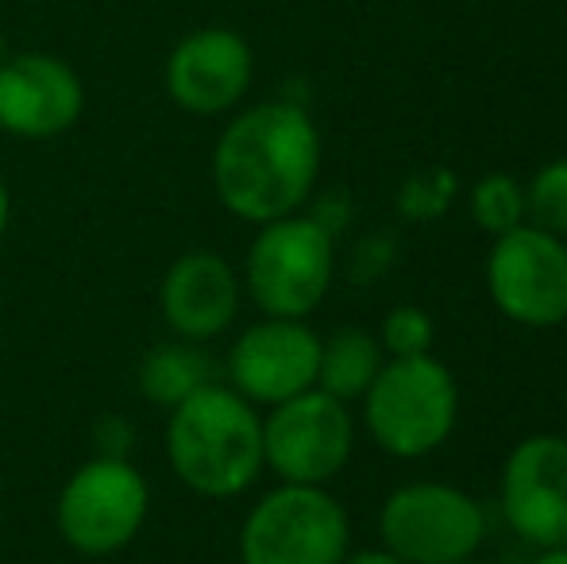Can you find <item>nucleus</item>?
<instances>
[{"label":"nucleus","mask_w":567,"mask_h":564,"mask_svg":"<svg viewBox=\"0 0 567 564\" xmlns=\"http://www.w3.org/2000/svg\"><path fill=\"white\" fill-rule=\"evenodd\" d=\"M166 460L202 499H236L262 475V414L228 383H205L166 418Z\"/></svg>","instance_id":"nucleus-2"},{"label":"nucleus","mask_w":567,"mask_h":564,"mask_svg":"<svg viewBox=\"0 0 567 564\" xmlns=\"http://www.w3.org/2000/svg\"><path fill=\"white\" fill-rule=\"evenodd\" d=\"M460 564H483V561H475V557H471V561H460Z\"/></svg>","instance_id":"nucleus-27"},{"label":"nucleus","mask_w":567,"mask_h":564,"mask_svg":"<svg viewBox=\"0 0 567 564\" xmlns=\"http://www.w3.org/2000/svg\"><path fill=\"white\" fill-rule=\"evenodd\" d=\"M321 337L306 321L262 317L251 321L228 348V387L251 407H278L301 391L317 387Z\"/></svg>","instance_id":"nucleus-10"},{"label":"nucleus","mask_w":567,"mask_h":564,"mask_svg":"<svg viewBox=\"0 0 567 564\" xmlns=\"http://www.w3.org/2000/svg\"><path fill=\"white\" fill-rule=\"evenodd\" d=\"M525 225L567 240V155L545 163L525 186Z\"/></svg>","instance_id":"nucleus-18"},{"label":"nucleus","mask_w":567,"mask_h":564,"mask_svg":"<svg viewBox=\"0 0 567 564\" xmlns=\"http://www.w3.org/2000/svg\"><path fill=\"white\" fill-rule=\"evenodd\" d=\"M321 178V132L293 101H267L220 132L213 189L236 221L267 225L309 205Z\"/></svg>","instance_id":"nucleus-1"},{"label":"nucleus","mask_w":567,"mask_h":564,"mask_svg":"<svg viewBox=\"0 0 567 564\" xmlns=\"http://www.w3.org/2000/svg\"><path fill=\"white\" fill-rule=\"evenodd\" d=\"M351 545L348 511L329 488L278 483L239 526V564H343Z\"/></svg>","instance_id":"nucleus-5"},{"label":"nucleus","mask_w":567,"mask_h":564,"mask_svg":"<svg viewBox=\"0 0 567 564\" xmlns=\"http://www.w3.org/2000/svg\"><path fill=\"white\" fill-rule=\"evenodd\" d=\"M213 360L205 356L202 345L194 340H178L158 345L143 356L140 363V391L151 407L174 410L182 399H189L194 391H202L205 383H213Z\"/></svg>","instance_id":"nucleus-16"},{"label":"nucleus","mask_w":567,"mask_h":564,"mask_svg":"<svg viewBox=\"0 0 567 564\" xmlns=\"http://www.w3.org/2000/svg\"><path fill=\"white\" fill-rule=\"evenodd\" d=\"M394 256H398V244L390 236H367L351 252V279L359 283L379 279V275H386L394 267Z\"/></svg>","instance_id":"nucleus-21"},{"label":"nucleus","mask_w":567,"mask_h":564,"mask_svg":"<svg viewBox=\"0 0 567 564\" xmlns=\"http://www.w3.org/2000/svg\"><path fill=\"white\" fill-rule=\"evenodd\" d=\"M460 422V387L433 352L386 360L363 394V425L386 457L421 460Z\"/></svg>","instance_id":"nucleus-3"},{"label":"nucleus","mask_w":567,"mask_h":564,"mask_svg":"<svg viewBox=\"0 0 567 564\" xmlns=\"http://www.w3.org/2000/svg\"><path fill=\"white\" fill-rule=\"evenodd\" d=\"M255 59L244 35L228 28L189 31L166 59V90L194 116H220L251 90Z\"/></svg>","instance_id":"nucleus-13"},{"label":"nucleus","mask_w":567,"mask_h":564,"mask_svg":"<svg viewBox=\"0 0 567 564\" xmlns=\"http://www.w3.org/2000/svg\"><path fill=\"white\" fill-rule=\"evenodd\" d=\"M471 221H475L483 233L491 236H506L517 225H525V186L514 174H483V178L471 186L467 197Z\"/></svg>","instance_id":"nucleus-17"},{"label":"nucleus","mask_w":567,"mask_h":564,"mask_svg":"<svg viewBox=\"0 0 567 564\" xmlns=\"http://www.w3.org/2000/svg\"><path fill=\"white\" fill-rule=\"evenodd\" d=\"M8 59V39H4V31H0V62Z\"/></svg>","instance_id":"nucleus-26"},{"label":"nucleus","mask_w":567,"mask_h":564,"mask_svg":"<svg viewBox=\"0 0 567 564\" xmlns=\"http://www.w3.org/2000/svg\"><path fill=\"white\" fill-rule=\"evenodd\" d=\"M455 197V174L444 166H429L402 182L398 189V217L410 225H429V221L444 217Z\"/></svg>","instance_id":"nucleus-19"},{"label":"nucleus","mask_w":567,"mask_h":564,"mask_svg":"<svg viewBox=\"0 0 567 564\" xmlns=\"http://www.w3.org/2000/svg\"><path fill=\"white\" fill-rule=\"evenodd\" d=\"M379 345L386 360H405V356H425L436 345V325L421 306H398L382 317Z\"/></svg>","instance_id":"nucleus-20"},{"label":"nucleus","mask_w":567,"mask_h":564,"mask_svg":"<svg viewBox=\"0 0 567 564\" xmlns=\"http://www.w3.org/2000/svg\"><path fill=\"white\" fill-rule=\"evenodd\" d=\"M498 506L506 526L537 550L567 545V437L533 433L502 464Z\"/></svg>","instance_id":"nucleus-11"},{"label":"nucleus","mask_w":567,"mask_h":564,"mask_svg":"<svg viewBox=\"0 0 567 564\" xmlns=\"http://www.w3.org/2000/svg\"><path fill=\"white\" fill-rule=\"evenodd\" d=\"M386 363L379 337L367 329H337L321 340V363H317V387L340 402H355L367 394L374 376Z\"/></svg>","instance_id":"nucleus-15"},{"label":"nucleus","mask_w":567,"mask_h":564,"mask_svg":"<svg viewBox=\"0 0 567 564\" xmlns=\"http://www.w3.org/2000/svg\"><path fill=\"white\" fill-rule=\"evenodd\" d=\"M343 564H405L402 557H394V553L390 550H359V553H348V557H343Z\"/></svg>","instance_id":"nucleus-23"},{"label":"nucleus","mask_w":567,"mask_h":564,"mask_svg":"<svg viewBox=\"0 0 567 564\" xmlns=\"http://www.w3.org/2000/svg\"><path fill=\"white\" fill-rule=\"evenodd\" d=\"M8 221H12V194H8V182L0 178V236L8 233Z\"/></svg>","instance_id":"nucleus-24"},{"label":"nucleus","mask_w":567,"mask_h":564,"mask_svg":"<svg viewBox=\"0 0 567 564\" xmlns=\"http://www.w3.org/2000/svg\"><path fill=\"white\" fill-rule=\"evenodd\" d=\"M85 109L82 78L54 54H8L0 62V129L16 140H54Z\"/></svg>","instance_id":"nucleus-12"},{"label":"nucleus","mask_w":567,"mask_h":564,"mask_svg":"<svg viewBox=\"0 0 567 564\" xmlns=\"http://www.w3.org/2000/svg\"><path fill=\"white\" fill-rule=\"evenodd\" d=\"M486 290L498 314L522 329H556L567 321V240L537 225L494 236L486 256Z\"/></svg>","instance_id":"nucleus-9"},{"label":"nucleus","mask_w":567,"mask_h":564,"mask_svg":"<svg viewBox=\"0 0 567 564\" xmlns=\"http://www.w3.org/2000/svg\"><path fill=\"white\" fill-rule=\"evenodd\" d=\"M337 275V236L309 213H290L259 225L244 259V290L262 317L306 321L329 298Z\"/></svg>","instance_id":"nucleus-4"},{"label":"nucleus","mask_w":567,"mask_h":564,"mask_svg":"<svg viewBox=\"0 0 567 564\" xmlns=\"http://www.w3.org/2000/svg\"><path fill=\"white\" fill-rule=\"evenodd\" d=\"M309 217H313L317 225H321L329 236H340L343 228H348V221H351L348 194H340V189H332V194H321V197H317L313 209H309Z\"/></svg>","instance_id":"nucleus-22"},{"label":"nucleus","mask_w":567,"mask_h":564,"mask_svg":"<svg viewBox=\"0 0 567 564\" xmlns=\"http://www.w3.org/2000/svg\"><path fill=\"white\" fill-rule=\"evenodd\" d=\"M151 488L127 457H93L74 468L54 503L59 537L82 557H113L140 537Z\"/></svg>","instance_id":"nucleus-6"},{"label":"nucleus","mask_w":567,"mask_h":564,"mask_svg":"<svg viewBox=\"0 0 567 564\" xmlns=\"http://www.w3.org/2000/svg\"><path fill=\"white\" fill-rule=\"evenodd\" d=\"M533 564H567V545H556V550H540Z\"/></svg>","instance_id":"nucleus-25"},{"label":"nucleus","mask_w":567,"mask_h":564,"mask_svg":"<svg viewBox=\"0 0 567 564\" xmlns=\"http://www.w3.org/2000/svg\"><path fill=\"white\" fill-rule=\"evenodd\" d=\"M379 537L405 564H460L483 545L486 514L475 495L452 483H405L382 503Z\"/></svg>","instance_id":"nucleus-7"},{"label":"nucleus","mask_w":567,"mask_h":564,"mask_svg":"<svg viewBox=\"0 0 567 564\" xmlns=\"http://www.w3.org/2000/svg\"><path fill=\"white\" fill-rule=\"evenodd\" d=\"M355 449V418L348 402L324 394L321 387L270 407L262 418V468L278 483H306L329 488L348 468Z\"/></svg>","instance_id":"nucleus-8"},{"label":"nucleus","mask_w":567,"mask_h":564,"mask_svg":"<svg viewBox=\"0 0 567 564\" xmlns=\"http://www.w3.org/2000/svg\"><path fill=\"white\" fill-rule=\"evenodd\" d=\"M239 301H244V279L220 252L209 248L182 252L158 286L166 329L194 345H209L228 332L239 317Z\"/></svg>","instance_id":"nucleus-14"}]
</instances>
